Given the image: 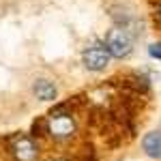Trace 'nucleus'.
<instances>
[{
	"label": "nucleus",
	"mask_w": 161,
	"mask_h": 161,
	"mask_svg": "<svg viewBox=\"0 0 161 161\" xmlns=\"http://www.w3.org/2000/svg\"><path fill=\"white\" fill-rule=\"evenodd\" d=\"M47 129H50V136L54 137H69L75 131V123L67 114H52Z\"/></svg>",
	"instance_id": "nucleus-4"
},
{
	"label": "nucleus",
	"mask_w": 161,
	"mask_h": 161,
	"mask_svg": "<svg viewBox=\"0 0 161 161\" xmlns=\"http://www.w3.org/2000/svg\"><path fill=\"white\" fill-rule=\"evenodd\" d=\"M105 47H108V52H110L114 58H125V56H129L131 50H133V41L127 35V30H123V28H112V30H108V35H105Z\"/></svg>",
	"instance_id": "nucleus-1"
},
{
	"label": "nucleus",
	"mask_w": 161,
	"mask_h": 161,
	"mask_svg": "<svg viewBox=\"0 0 161 161\" xmlns=\"http://www.w3.org/2000/svg\"><path fill=\"white\" fill-rule=\"evenodd\" d=\"M148 54L153 56V58H159L161 60V43H153L148 47Z\"/></svg>",
	"instance_id": "nucleus-7"
},
{
	"label": "nucleus",
	"mask_w": 161,
	"mask_h": 161,
	"mask_svg": "<svg viewBox=\"0 0 161 161\" xmlns=\"http://www.w3.org/2000/svg\"><path fill=\"white\" fill-rule=\"evenodd\" d=\"M142 148L144 153L153 159H161V131H150L142 140Z\"/></svg>",
	"instance_id": "nucleus-5"
},
{
	"label": "nucleus",
	"mask_w": 161,
	"mask_h": 161,
	"mask_svg": "<svg viewBox=\"0 0 161 161\" xmlns=\"http://www.w3.org/2000/svg\"><path fill=\"white\" fill-rule=\"evenodd\" d=\"M56 161H64V159H56Z\"/></svg>",
	"instance_id": "nucleus-9"
},
{
	"label": "nucleus",
	"mask_w": 161,
	"mask_h": 161,
	"mask_svg": "<svg viewBox=\"0 0 161 161\" xmlns=\"http://www.w3.org/2000/svg\"><path fill=\"white\" fill-rule=\"evenodd\" d=\"M159 17H161V7H159Z\"/></svg>",
	"instance_id": "nucleus-8"
},
{
	"label": "nucleus",
	"mask_w": 161,
	"mask_h": 161,
	"mask_svg": "<svg viewBox=\"0 0 161 161\" xmlns=\"http://www.w3.org/2000/svg\"><path fill=\"white\" fill-rule=\"evenodd\" d=\"M32 90H35V95L41 101H54L56 99V86L52 84L50 80H37Z\"/></svg>",
	"instance_id": "nucleus-6"
},
{
	"label": "nucleus",
	"mask_w": 161,
	"mask_h": 161,
	"mask_svg": "<svg viewBox=\"0 0 161 161\" xmlns=\"http://www.w3.org/2000/svg\"><path fill=\"white\" fill-rule=\"evenodd\" d=\"M11 153L17 161H35L37 159V144L28 136H15L11 140Z\"/></svg>",
	"instance_id": "nucleus-3"
},
{
	"label": "nucleus",
	"mask_w": 161,
	"mask_h": 161,
	"mask_svg": "<svg viewBox=\"0 0 161 161\" xmlns=\"http://www.w3.org/2000/svg\"><path fill=\"white\" fill-rule=\"evenodd\" d=\"M110 56L112 54L108 52L105 43H92L82 52V62L90 71H103L110 64Z\"/></svg>",
	"instance_id": "nucleus-2"
}]
</instances>
